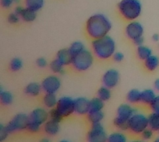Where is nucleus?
Listing matches in <instances>:
<instances>
[{
  "label": "nucleus",
  "mask_w": 159,
  "mask_h": 142,
  "mask_svg": "<svg viewBox=\"0 0 159 142\" xmlns=\"http://www.w3.org/2000/svg\"><path fill=\"white\" fill-rule=\"evenodd\" d=\"M112 28L110 20L104 14L95 13L87 19L85 31L89 37L96 39L108 35Z\"/></svg>",
  "instance_id": "obj_1"
},
{
  "label": "nucleus",
  "mask_w": 159,
  "mask_h": 142,
  "mask_svg": "<svg viewBox=\"0 0 159 142\" xmlns=\"http://www.w3.org/2000/svg\"><path fill=\"white\" fill-rule=\"evenodd\" d=\"M91 47L94 56L101 60L109 59L113 57L116 49L114 40L109 35L96 39H92Z\"/></svg>",
  "instance_id": "obj_2"
},
{
  "label": "nucleus",
  "mask_w": 159,
  "mask_h": 142,
  "mask_svg": "<svg viewBox=\"0 0 159 142\" xmlns=\"http://www.w3.org/2000/svg\"><path fill=\"white\" fill-rule=\"evenodd\" d=\"M119 12L124 19H137L142 12V4L139 0H121L118 5Z\"/></svg>",
  "instance_id": "obj_3"
},
{
  "label": "nucleus",
  "mask_w": 159,
  "mask_h": 142,
  "mask_svg": "<svg viewBox=\"0 0 159 142\" xmlns=\"http://www.w3.org/2000/svg\"><path fill=\"white\" fill-rule=\"evenodd\" d=\"M94 62V57L89 50L84 49L79 54L73 57L71 65L78 72H84L89 69Z\"/></svg>",
  "instance_id": "obj_4"
},
{
  "label": "nucleus",
  "mask_w": 159,
  "mask_h": 142,
  "mask_svg": "<svg viewBox=\"0 0 159 142\" xmlns=\"http://www.w3.org/2000/svg\"><path fill=\"white\" fill-rule=\"evenodd\" d=\"M129 130L134 134L139 135L148 128V117L141 113H134L128 121Z\"/></svg>",
  "instance_id": "obj_5"
},
{
  "label": "nucleus",
  "mask_w": 159,
  "mask_h": 142,
  "mask_svg": "<svg viewBox=\"0 0 159 142\" xmlns=\"http://www.w3.org/2000/svg\"><path fill=\"white\" fill-rule=\"evenodd\" d=\"M28 122H29V116H27L24 113H20L16 115L8 122V124L6 125V128L7 131L9 132V134L16 131H21L23 130H27Z\"/></svg>",
  "instance_id": "obj_6"
},
{
  "label": "nucleus",
  "mask_w": 159,
  "mask_h": 142,
  "mask_svg": "<svg viewBox=\"0 0 159 142\" xmlns=\"http://www.w3.org/2000/svg\"><path fill=\"white\" fill-rule=\"evenodd\" d=\"M87 140L89 142H104L108 140V135L101 122L92 124L87 134Z\"/></svg>",
  "instance_id": "obj_7"
},
{
  "label": "nucleus",
  "mask_w": 159,
  "mask_h": 142,
  "mask_svg": "<svg viewBox=\"0 0 159 142\" xmlns=\"http://www.w3.org/2000/svg\"><path fill=\"white\" fill-rule=\"evenodd\" d=\"M56 108L62 117H67L75 112L74 100L68 97H62L58 99Z\"/></svg>",
  "instance_id": "obj_8"
},
{
  "label": "nucleus",
  "mask_w": 159,
  "mask_h": 142,
  "mask_svg": "<svg viewBox=\"0 0 159 142\" xmlns=\"http://www.w3.org/2000/svg\"><path fill=\"white\" fill-rule=\"evenodd\" d=\"M119 79H120L119 72L117 70L111 68V69L107 70L104 73L102 77V83L104 87L112 89L119 84Z\"/></svg>",
  "instance_id": "obj_9"
},
{
  "label": "nucleus",
  "mask_w": 159,
  "mask_h": 142,
  "mask_svg": "<svg viewBox=\"0 0 159 142\" xmlns=\"http://www.w3.org/2000/svg\"><path fill=\"white\" fill-rule=\"evenodd\" d=\"M143 27L138 21L133 20L127 24L125 27V34L127 37L130 40H134L139 37H141L143 34Z\"/></svg>",
  "instance_id": "obj_10"
},
{
  "label": "nucleus",
  "mask_w": 159,
  "mask_h": 142,
  "mask_svg": "<svg viewBox=\"0 0 159 142\" xmlns=\"http://www.w3.org/2000/svg\"><path fill=\"white\" fill-rule=\"evenodd\" d=\"M42 88L46 93H56L61 86V80L56 76H49L42 82Z\"/></svg>",
  "instance_id": "obj_11"
},
{
  "label": "nucleus",
  "mask_w": 159,
  "mask_h": 142,
  "mask_svg": "<svg viewBox=\"0 0 159 142\" xmlns=\"http://www.w3.org/2000/svg\"><path fill=\"white\" fill-rule=\"evenodd\" d=\"M29 120L39 124L40 125H42L49 120V112L42 108H37L31 112L29 115Z\"/></svg>",
  "instance_id": "obj_12"
},
{
  "label": "nucleus",
  "mask_w": 159,
  "mask_h": 142,
  "mask_svg": "<svg viewBox=\"0 0 159 142\" xmlns=\"http://www.w3.org/2000/svg\"><path fill=\"white\" fill-rule=\"evenodd\" d=\"M89 100L85 97H77L74 99L75 112L78 115H86L89 111Z\"/></svg>",
  "instance_id": "obj_13"
},
{
  "label": "nucleus",
  "mask_w": 159,
  "mask_h": 142,
  "mask_svg": "<svg viewBox=\"0 0 159 142\" xmlns=\"http://www.w3.org/2000/svg\"><path fill=\"white\" fill-rule=\"evenodd\" d=\"M136 112V109L132 107L131 106H129V104H122L119 106L117 110V117L128 121L129 118Z\"/></svg>",
  "instance_id": "obj_14"
},
{
  "label": "nucleus",
  "mask_w": 159,
  "mask_h": 142,
  "mask_svg": "<svg viewBox=\"0 0 159 142\" xmlns=\"http://www.w3.org/2000/svg\"><path fill=\"white\" fill-rule=\"evenodd\" d=\"M57 59L61 63L63 66H68L71 65L73 56L70 52L69 49L63 48V49L59 50L57 53Z\"/></svg>",
  "instance_id": "obj_15"
},
{
  "label": "nucleus",
  "mask_w": 159,
  "mask_h": 142,
  "mask_svg": "<svg viewBox=\"0 0 159 142\" xmlns=\"http://www.w3.org/2000/svg\"><path fill=\"white\" fill-rule=\"evenodd\" d=\"M44 131L49 135H56L60 130V122L49 119L43 125Z\"/></svg>",
  "instance_id": "obj_16"
},
{
  "label": "nucleus",
  "mask_w": 159,
  "mask_h": 142,
  "mask_svg": "<svg viewBox=\"0 0 159 142\" xmlns=\"http://www.w3.org/2000/svg\"><path fill=\"white\" fill-rule=\"evenodd\" d=\"M144 67L148 72H154L159 67V57L152 54L146 60H144Z\"/></svg>",
  "instance_id": "obj_17"
},
{
  "label": "nucleus",
  "mask_w": 159,
  "mask_h": 142,
  "mask_svg": "<svg viewBox=\"0 0 159 142\" xmlns=\"http://www.w3.org/2000/svg\"><path fill=\"white\" fill-rule=\"evenodd\" d=\"M42 89V85L38 84L37 82H31L25 87L24 92L31 97H37L41 93Z\"/></svg>",
  "instance_id": "obj_18"
},
{
  "label": "nucleus",
  "mask_w": 159,
  "mask_h": 142,
  "mask_svg": "<svg viewBox=\"0 0 159 142\" xmlns=\"http://www.w3.org/2000/svg\"><path fill=\"white\" fill-rule=\"evenodd\" d=\"M43 104L49 109H52L57 107L58 99L57 98L56 93H46L42 99Z\"/></svg>",
  "instance_id": "obj_19"
},
{
  "label": "nucleus",
  "mask_w": 159,
  "mask_h": 142,
  "mask_svg": "<svg viewBox=\"0 0 159 142\" xmlns=\"http://www.w3.org/2000/svg\"><path fill=\"white\" fill-rule=\"evenodd\" d=\"M155 97H156V94L153 90L146 89L141 92V102L143 104L149 106Z\"/></svg>",
  "instance_id": "obj_20"
},
{
  "label": "nucleus",
  "mask_w": 159,
  "mask_h": 142,
  "mask_svg": "<svg viewBox=\"0 0 159 142\" xmlns=\"http://www.w3.org/2000/svg\"><path fill=\"white\" fill-rule=\"evenodd\" d=\"M20 17L24 22H33L37 18V12H35L32 9H29L27 7H24L23 10H22V13L20 14Z\"/></svg>",
  "instance_id": "obj_21"
},
{
  "label": "nucleus",
  "mask_w": 159,
  "mask_h": 142,
  "mask_svg": "<svg viewBox=\"0 0 159 142\" xmlns=\"http://www.w3.org/2000/svg\"><path fill=\"white\" fill-rule=\"evenodd\" d=\"M104 101L101 100L99 97H94L93 99L90 100L89 102V112H94V111H102L104 108Z\"/></svg>",
  "instance_id": "obj_22"
},
{
  "label": "nucleus",
  "mask_w": 159,
  "mask_h": 142,
  "mask_svg": "<svg viewBox=\"0 0 159 142\" xmlns=\"http://www.w3.org/2000/svg\"><path fill=\"white\" fill-rule=\"evenodd\" d=\"M152 54V51L150 47H146V46H139L137 47V56L140 60H146L148 57H150Z\"/></svg>",
  "instance_id": "obj_23"
},
{
  "label": "nucleus",
  "mask_w": 159,
  "mask_h": 142,
  "mask_svg": "<svg viewBox=\"0 0 159 142\" xmlns=\"http://www.w3.org/2000/svg\"><path fill=\"white\" fill-rule=\"evenodd\" d=\"M25 6L35 12H38L44 6V0H25Z\"/></svg>",
  "instance_id": "obj_24"
},
{
  "label": "nucleus",
  "mask_w": 159,
  "mask_h": 142,
  "mask_svg": "<svg viewBox=\"0 0 159 142\" xmlns=\"http://www.w3.org/2000/svg\"><path fill=\"white\" fill-rule=\"evenodd\" d=\"M87 119H88V121L91 125L99 123V122H101L103 121V119H104V113L102 112V111L89 112L87 114Z\"/></svg>",
  "instance_id": "obj_25"
},
{
  "label": "nucleus",
  "mask_w": 159,
  "mask_h": 142,
  "mask_svg": "<svg viewBox=\"0 0 159 142\" xmlns=\"http://www.w3.org/2000/svg\"><path fill=\"white\" fill-rule=\"evenodd\" d=\"M127 101L129 103L141 102V92L138 89L130 90L127 94Z\"/></svg>",
  "instance_id": "obj_26"
},
{
  "label": "nucleus",
  "mask_w": 159,
  "mask_h": 142,
  "mask_svg": "<svg viewBox=\"0 0 159 142\" xmlns=\"http://www.w3.org/2000/svg\"><path fill=\"white\" fill-rule=\"evenodd\" d=\"M148 127L153 131H159V114L152 112L148 116Z\"/></svg>",
  "instance_id": "obj_27"
},
{
  "label": "nucleus",
  "mask_w": 159,
  "mask_h": 142,
  "mask_svg": "<svg viewBox=\"0 0 159 142\" xmlns=\"http://www.w3.org/2000/svg\"><path fill=\"white\" fill-rule=\"evenodd\" d=\"M0 100H1V103L3 106H9L13 102V96L10 92L3 91L2 88H1V90H0Z\"/></svg>",
  "instance_id": "obj_28"
},
{
  "label": "nucleus",
  "mask_w": 159,
  "mask_h": 142,
  "mask_svg": "<svg viewBox=\"0 0 159 142\" xmlns=\"http://www.w3.org/2000/svg\"><path fill=\"white\" fill-rule=\"evenodd\" d=\"M68 49H69L70 52L71 53L72 56L74 57L75 55L79 54L80 52H81L82 51H84L85 49V47H84V45L83 42L76 41V42H72Z\"/></svg>",
  "instance_id": "obj_29"
},
{
  "label": "nucleus",
  "mask_w": 159,
  "mask_h": 142,
  "mask_svg": "<svg viewBox=\"0 0 159 142\" xmlns=\"http://www.w3.org/2000/svg\"><path fill=\"white\" fill-rule=\"evenodd\" d=\"M97 96L99 97L100 99L103 100L104 102H107L111 98V92H110V88L107 87H101L99 88L98 92H97Z\"/></svg>",
  "instance_id": "obj_30"
},
{
  "label": "nucleus",
  "mask_w": 159,
  "mask_h": 142,
  "mask_svg": "<svg viewBox=\"0 0 159 142\" xmlns=\"http://www.w3.org/2000/svg\"><path fill=\"white\" fill-rule=\"evenodd\" d=\"M50 68H51L52 72H55V73H57V74L62 75L65 73L64 66L57 58L51 62V63H50Z\"/></svg>",
  "instance_id": "obj_31"
},
{
  "label": "nucleus",
  "mask_w": 159,
  "mask_h": 142,
  "mask_svg": "<svg viewBox=\"0 0 159 142\" xmlns=\"http://www.w3.org/2000/svg\"><path fill=\"white\" fill-rule=\"evenodd\" d=\"M108 141L109 142H125L127 141L126 135L121 132H114L108 136Z\"/></svg>",
  "instance_id": "obj_32"
},
{
  "label": "nucleus",
  "mask_w": 159,
  "mask_h": 142,
  "mask_svg": "<svg viewBox=\"0 0 159 142\" xmlns=\"http://www.w3.org/2000/svg\"><path fill=\"white\" fill-rule=\"evenodd\" d=\"M22 66H23V63H22V60L18 57H15L11 60L9 67L12 72H18L19 70L22 69Z\"/></svg>",
  "instance_id": "obj_33"
},
{
  "label": "nucleus",
  "mask_w": 159,
  "mask_h": 142,
  "mask_svg": "<svg viewBox=\"0 0 159 142\" xmlns=\"http://www.w3.org/2000/svg\"><path fill=\"white\" fill-rule=\"evenodd\" d=\"M114 125L116 128H118V129L120 130H123V131H125V130H129L128 121H124V120L119 119V117L116 116V118H114Z\"/></svg>",
  "instance_id": "obj_34"
},
{
  "label": "nucleus",
  "mask_w": 159,
  "mask_h": 142,
  "mask_svg": "<svg viewBox=\"0 0 159 142\" xmlns=\"http://www.w3.org/2000/svg\"><path fill=\"white\" fill-rule=\"evenodd\" d=\"M49 119H52L53 121H56L61 122V120L63 119V117L60 112L57 111V108H52L51 109V111H49Z\"/></svg>",
  "instance_id": "obj_35"
},
{
  "label": "nucleus",
  "mask_w": 159,
  "mask_h": 142,
  "mask_svg": "<svg viewBox=\"0 0 159 142\" xmlns=\"http://www.w3.org/2000/svg\"><path fill=\"white\" fill-rule=\"evenodd\" d=\"M41 126L42 125H40L39 124H37V123H35V122L32 121H30L28 122V125H27V130L31 133H37L41 129Z\"/></svg>",
  "instance_id": "obj_36"
},
{
  "label": "nucleus",
  "mask_w": 159,
  "mask_h": 142,
  "mask_svg": "<svg viewBox=\"0 0 159 142\" xmlns=\"http://www.w3.org/2000/svg\"><path fill=\"white\" fill-rule=\"evenodd\" d=\"M149 107H150L152 111L159 114V96H156L151 104L149 105Z\"/></svg>",
  "instance_id": "obj_37"
},
{
  "label": "nucleus",
  "mask_w": 159,
  "mask_h": 142,
  "mask_svg": "<svg viewBox=\"0 0 159 142\" xmlns=\"http://www.w3.org/2000/svg\"><path fill=\"white\" fill-rule=\"evenodd\" d=\"M20 18H21L20 16H18L16 12H12V13H10V14L8 15V17H7V21H8V22L11 23V24H16L17 22H19Z\"/></svg>",
  "instance_id": "obj_38"
},
{
  "label": "nucleus",
  "mask_w": 159,
  "mask_h": 142,
  "mask_svg": "<svg viewBox=\"0 0 159 142\" xmlns=\"http://www.w3.org/2000/svg\"><path fill=\"white\" fill-rule=\"evenodd\" d=\"M153 130L150 129L148 127V128H147L146 130H144L141 133L142 138L143 140H146L152 139V137L153 136Z\"/></svg>",
  "instance_id": "obj_39"
},
{
  "label": "nucleus",
  "mask_w": 159,
  "mask_h": 142,
  "mask_svg": "<svg viewBox=\"0 0 159 142\" xmlns=\"http://www.w3.org/2000/svg\"><path fill=\"white\" fill-rule=\"evenodd\" d=\"M8 135L9 132L7 131L6 125H3L2 124L0 125V141H3L5 139H7Z\"/></svg>",
  "instance_id": "obj_40"
},
{
  "label": "nucleus",
  "mask_w": 159,
  "mask_h": 142,
  "mask_svg": "<svg viewBox=\"0 0 159 142\" xmlns=\"http://www.w3.org/2000/svg\"><path fill=\"white\" fill-rule=\"evenodd\" d=\"M113 59H114V62H121L124 59V53H122L120 52H114V54L113 55Z\"/></svg>",
  "instance_id": "obj_41"
},
{
  "label": "nucleus",
  "mask_w": 159,
  "mask_h": 142,
  "mask_svg": "<svg viewBox=\"0 0 159 142\" xmlns=\"http://www.w3.org/2000/svg\"><path fill=\"white\" fill-rule=\"evenodd\" d=\"M36 63H37V67H46L47 65V60L45 59V58H43V57H39V58H37Z\"/></svg>",
  "instance_id": "obj_42"
},
{
  "label": "nucleus",
  "mask_w": 159,
  "mask_h": 142,
  "mask_svg": "<svg viewBox=\"0 0 159 142\" xmlns=\"http://www.w3.org/2000/svg\"><path fill=\"white\" fill-rule=\"evenodd\" d=\"M13 0H1V5L5 8H8L13 4Z\"/></svg>",
  "instance_id": "obj_43"
},
{
  "label": "nucleus",
  "mask_w": 159,
  "mask_h": 142,
  "mask_svg": "<svg viewBox=\"0 0 159 142\" xmlns=\"http://www.w3.org/2000/svg\"><path fill=\"white\" fill-rule=\"evenodd\" d=\"M133 42L135 45H136L137 47H139V46H142V45H143V42H144V38L143 36L141 37H139L135 38L134 40H133Z\"/></svg>",
  "instance_id": "obj_44"
},
{
  "label": "nucleus",
  "mask_w": 159,
  "mask_h": 142,
  "mask_svg": "<svg viewBox=\"0 0 159 142\" xmlns=\"http://www.w3.org/2000/svg\"><path fill=\"white\" fill-rule=\"evenodd\" d=\"M23 8H24V7H22V6H17V7H16V8H15L14 12H16L18 16H20V14L22 13Z\"/></svg>",
  "instance_id": "obj_45"
},
{
  "label": "nucleus",
  "mask_w": 159,
  "mask_h": 142,
  "mask_svg": "<svg viewBox=\"0 0 159 142\" xmlns=\"http://www.w3.org/2000/svg\"><path fill=\"white\" fill-rule=\"evenodd\" d=\"M154 88L159 92V78L155 80V82H154Z\"/></svg>",
  "instance_id": "obj_46"
},
{
  "label": "nucleus",
  "mask_w": 159,
  "mask_h": 142,
  "mask_svg": "<svg viewBox=\"0 0 159 142\" xmlns=\"http://www.w3.org/2000/svg\"><path fill=\"white\" fill-rule=\"evenodd\" d=\"M152 41L153 42H158L159 41V35L157 34V33H155V34L152 35Z\"/></svg>",
  "instance_id": "obj_47"
},
{
  "label": "nucleus",
  "mask_w": 159,
  "mask_h": 142,
  "mask_svg": "<svg viewBox=\"0 0 159 142\" xmlns=\"http://www.w3.org/2000/svg\"><path fill=\"white\" fill-rule=\"evenodd\" d=\"M13 2L14 3H19L20 0H13Z\"/></svg>",
  "instance_id": "obj_48"
},
{
  "label": "nucleus",
  "mask_w": 159,
  "mask_h": 142,
  "mask_svg": "<svg viewBox=\"0 0 159 142\" xmlns=\"http://www.w3.org/2000/svg\"><path fill=\"white\" fill-rule=\"evenodd\" d=\"M42 141H49V140L48 139H44V140H42Z\"/></svg>",
  "instance_id": "obj_49"
},
{
  "label": "nucleus",
  "mask_w": 159,
  "mask_h": 142,
  "mask_svg": "<svg viewBox=\"0 0 159 142\" xmlns=\"http://www.w3.org/2000/svg\"><path fill=\"white\" fill-rule=\"evenodd\" d=\"M155 141L156 142H159V137H157L156 140H155Z\"/></svg>",
  "instance_id": "obj_50"
},
{
  "label": "nucleus",
  "mask_w": 159,
  "mask_h": 142,
  "mask_svg": "<svg viewBox=\"0 0 159 142\" xmlns=\"http://www.w3.org/2000/svg\"><path fill=\"white\" fill-rule=\"evenodd\" d=\"M158 132H159V131H158Z\"/></svg>",
  "instance_id": "obj_51"
}]
</instances>
